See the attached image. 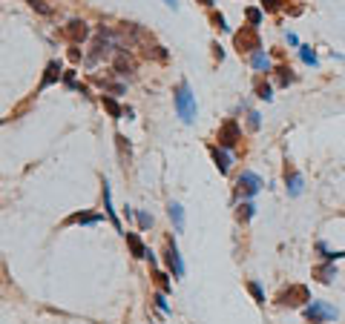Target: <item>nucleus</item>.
<instances>
[{"label":"nucleus","mask_w":345,"mask_h":324,"mask_svg":"<svg viewBox=\"0 0 345 324\" xmlns=\"http://www.w3.org/2000/svg\"><path fill=\"white\" fill-rule=\"evenodd\" d=\"M176 112H178V118L184 123H193L196 121V95L190 92V83L187 80H181L176 86Z\"/></svg>","instance_id":"obj_1"},{"label":"nucleus","mask_w":345,"mask_h":324,"mask_svg":"<svg viewBox=\"0 0 345 324\" xmlns=\"http://www.w3.org/2000/svg\"><path fill=\"white\" fill-rule=\"evenodd\" d=\"M276 80H279V86H288V83H293V72L291 66H276Z\"/></svg>","instance_id":"obj_22"},{"label":"nucleus","mask_w":345,"mask_h":324,"mask_svg":"<svg viewBox=\"0 0 345 324\" xmlns=\"http://www.w3.org/2000/svg\"><path fill=\"white\" fill-rule=\"evenodd\" d=\"M135 218H138V227L141 229L152 227V215H147V212H135Z\"/></svg>","instance_id":"obj_28"},{"label":"nucleus","mask_w":345,"mask_h":324,"mask_svg":"<svg viewBox=\"0 0 345 324\" xmlns=\"http://www.w3.org/2000/svg\"><path fill=\"white\" fill-rule=\"evenodd\" d=\"M210 155H213V161H216L219 172H227L230 164H233V161H230V155H227V149H221L219 144H213V147H210Z\"/></svg>","instance_id":"obj_13"},{"label":"nucleus","mask_w":345,"mask_h":324,"mask_svg":"<svg viewBox=\"0 0 345 324\" xmlns=\"http://www.w3.org/2000/svg\"><path fill=\"white\" fill-rule=\"evenodd\" d=\"M164 261H167L170 272L176 275V279H181L184 275V261H181V255H178V247L173 238H167V250H164Z\"/></svg>","instance_id":"obj_8"},{"label":"nucleus","mask_w":345,"mask_h":324,"mask_svg":"<svg viewBox=\"0 0 345 324\" xmlns=\"http://www.w3.org/2000/svg\"><path fill=\"white\" fill-rule=\"evenodd\" d=\"M63 37L69 40L72 46H78V43H84L89 37V26L84 23V20H78V18H72L66 26H63Z\"/></svg>","instance_id":"obj_7"},{"label":"nucleus","mask_w":345,"mask_h":324,"mask_svg":"<svg viewBox=\"0 0 345 324\" xmlns=\"http://www.w3.org/2000/svg\"><path fill=\"white\" fill-rule=\"evenodd\" d=\"M242 132H239V123L236 121H224L219 126V147L221 149H233L236 144H239Z\"/></svg>","instance_id":"obj_6"},{"label":"nucleus","mask_w":345,"mask_h":324,"mask_svg":"<svg viewBox=\"0 0 345 324\" xmlns=\"http://www.w3.org/2000/svg\"><path fill=\"white\" fill-rule=\"evenodd\" d=\"M63 78V69H61V63L58 61H49L46 63V72H44V78H41V86H37V92H44V89H49L52 83H58V80Z\"/></svg>","instance_id":"obj_9"},{"label":"nucleus","mask_w":345,"mask_h":324,"mask_svg":"<svg viewBox=\"0 0 345 324\" xmlns=\"http://www.w3.org/2000/svg\"><path fill=\"white\" fill-rule=\"evenodd\" d=\"M256 95L262 98V101H271V98H274V92H271V86H267L265 80H259V83H256Z\"/></svg>","instance_id":"obj_25"},{"label":"nucleus","mask_w":345,"mask_h":324,"mask_svg":"<svg viewBox=\"0 0 345 324\" xmlns=\"http://www.w3.org/2000/svg\"><path fill=\"white\" fill-rule=\"evenodd\" d=\"M104 215H92V212H72L69 218H66V227L69 224H101Z\"/></svg>","instance_id":"obj_15"},{"label":"nucleus","mask_w":345,"mask_h":324,"mask_svg":"<svg viewBox=\"0 0 345 324\" xmlns=\"http://www.w3.org/2000/svg\"><path fill=\"white\" fill-rule=\"evenodd\" d=\"M202 3H204V6H213V0H202Z\"/></svg>","instance_id":"obj_37"},{"label":"nucleus","mask_w":345,"mask_h":324,"mask_svg":"<svg viewBox=\"0 0 345 324\" xmlns=\"http://www.w3.org/2000/svg\"><path fill=\"white\" fill-rule=\"evenodd\" d=\"M248 123L250 129H259V112H248Z\"/></svg>","instance_id":"obj_33"},{"label":"nucleus","mask_w":345,"mask_h":324,"mask_svg":"<svg viewBox=\"0 0 345 324\" xmlns=\"http://www.w3.org/2000/svg\"><path fill=\"white\" fill-rule=\"evenodd\" d=\"M213 58H216V61H221V58H224V52H221L219 43H213Z\"/></svg>","instance_id":"obj_35"},{"label":"nucleus","mask_w":345,"mask_h":324,"mask_svg":"<svg viewBox=\"0 0 345 324\" xmlns=\"http://www.w3.org/2000/svg\"><path fill=\"white\" fill-rule=\"evenodd\" d=\"M63 83H66V86H75V72H63Z\"/></svg>","instance_id":"obj_34"},{"label":"nucleus","mask_w":345,"mask_h":324,"mask_svg":"<svg viewBox=\"0 0 345 324\" xmlns=\"http://www.w3.org/2000/svg\"><path fill=\"white\" fill-rule=\"evenodd\" d=\"M253 215H256V207H253L250 201H242L239 210H236V218H239V221H250Z\"/></svg>","instance_id":"obj_21"},{"label":"nucleus","mask_w":345,"mask_h":324,"mask_svg":"<svg viewBox=\"0 0 345 324\" xmlns=\"http://www.w3.org/2000/svg\"><path fill=\"white\" fill-rule=\"evenodd\" d=\"M104 210H106V218L112 221V227L124 236V227H121V221H118V215H115V210H112V193H109V184L104 181Z\"/></svg>","instance_id":"obj_11"},{"label":"nucleus","mask_w":345,"mask_h":324,"mask_svg":"<svg viewBox=\"0 0 345 324\" xmlns=\"http://www.w3.org/2000/svg\"><path fill=\"white\" fill-rule=\"evenodd\" d=\"M248 290H250V296L256 298L259 304H265V293H262V287H259L256 281H248Z\"/></svg>","instance_id":"obj_24"},{"label":"nucleus","mask_w":345,"mask_h":324,"mask_svg":"<svg viewBox=\"0 0 345 324\" xmlns=\"http://www.w3.org/2000/svg\"><path fill=\"white\" fill-rule=\"evenodd\" d=\"M152 301H156V307H159L161 313H170V304H167V296H164V293H156Z\"/></svg>","instance_id":"obj_26"},{"label":"nucleus","mask_w":345,"mask_h":324,"mask_svg":"<svg viewBox=\"0 0 345 324\" xmlns=\"http://www.w3.org/2000/svg\"><path fill=\"white\" fill-rule=\"evenodd\" d=\"M233 43L239 49V55H256L262 52V40H259L256 26H242V32L233 35Z\"/></svg>","instance_id":"obj_2"},{"label":"nucleus","mask_w":345,"mask_h":324,"mask_svg":"<svg viewBox=\"0 0 345 324\" xmlns=\"http://www.w3.org/2000/svg\"><path fill=\"white\" fill-rule=\"evenodd\" d=\"M156 281H159L161 293H167V290H170V281H167V275H164V272H156Z\"/></svg>","instance_id":"obj_31"},{"label":"nucleus","mask_w":345,"mask_h":324,"mask_svg":"<svg viewBox=\"0 0 345 324\" xmlns=\"http://www.w3.org/2000/svg\"><path fill=\"white\" fill-rule=\"evenodd\" d=\"M262 187H265V181H262L256 172H242V175L236 178V190H239L242 198H253Z\"/></svg>","instance_id":"obj_5"},{"label":"nucleus","mask_w":345,"mask_h":324,"mask_svg":"<svg viewBox=\"0 0 345 324\" xmlns=\"http://www.w3.org/2000/svg\"><path fill=\"white\" fill-rule=\"evenodd\" d=\"M250 63H253V69L256 72H271V58H267L265 52H256L253 58H250Z\"/></svg>","instance_id":"obj_20"},{"label":"nucleus","mask_w":345,"mask_h":324,"mask_svg":"<svg viewBox=\"0 0 345 324\" xmlns=\"http://www.w3.org/2000/svg\"><path fill=\"white\" fill-rule=\"evenodd\" d=\"M101 104H104V109L106 112H109V118H115V121H118V118H121V115H124V109H121V104H118V101H115L112 95H101Z\"/></svg>","instance_id":"obj_17"},{"label":"nucleus","mask_w":345,"mask_h":324,"mask_svg":"<svg viewBox=\"0 0 345 324\" xmlns=\"http://www.w3.org/2000/svg\"><path fill=\"white\" fill-rule=\"evenodd\" d=\"M305 318H308L311 324L334 321V318H336V310H334V307H328L325 301H311V304L305 307Z\"/></svg>","instance_id":"obj_4"},{"label":"nucleus","mask_w":345,"mask_h":324,"mask_svg":"<svg viewBox=\"0 0 345 324\" xmlns=\"http://www.w3.org/2000/svg\"><path fill=\"white\" fill-rule=\"evenodd\" d=\"M262 6H265L267 12H279V6H282V0H262Z\"/></svg>","instance_id":"obj_32"},{"label":"nucleus","mask_w":345,"mask_h":324,"mask_svg":"<svg viewBox=\"0 0 345 324\" xmlns=\"http://www.w3.org/2000/svg\"><path fill=\"white\" fill-rule=\"evenodd\" d=\"M127 244H130V253H133V258H147V247H144V241L138 238V233H124Z\"/></svg>","instance_id":"obj_12"},{"label":"nucleus","mask_w":345,"mask_h":324,"mask_svg":"<svg viewBox=\"0 0 345 324\" xmlns=\"http://www.w3.org/2000/svg\"><path fill=\"white\" fill-rule=\"evenodd\" d=\"M115 72L121 75V78H130L135 72V66H133V61H130V55H127V49H121L118 46V55H115Z\"/></svg>","instance_id":"obj_10"},{"label":"nucleus","mask_w":345,"mask_h":324,"mask_svg":"<svg viewBox=\"0 0 345 324\" xmlns=\"http://www.w3.org/2000/svg\"><path fill=\"white\" fill-rule=\"evenodd\" d=\"M164 3H167V6H170V9H176V6H178V3H176V0H164Z\"/></svg>","instance_id":"obj_36"},{"label":"nucleus","mask_w":345,"mask_h":324,"mask_svg":"<svg viewBox=\"0 0 345 324\" xmlns=\"http://www.w3.org/2000/svg\"><path fill=\"white\" fill-rule=\"evenodd\" d=\"M167 212H170V218H173V224H176V229H178V233H181V229H184V210H181V204L170 201Z\"/></svg>","instance_id":"obj_19"},{"label":"nucleus","mask_w":345,"mask_h":324,"mask_svg":"<svg viewBox=\"0 0 345 324\" xmlns=\"http://www.w3.org/2000/svg\"><path fill=\"white\" fill-rule=\"evenodd\" d=\"M29 6H32V9H35V12H41V15H52V9L46 6L44 0H29Z\"/></svg>","instance_id":"obj_27"},{"label":"nucleus","mask_w":345,"mask_h":324,"mask_svg":"<svg viewBox=\"0 0 345 324\" xmlns=\"http://www.w3.org/2000/svg\"><path fill=\"white\" fill-rule=\"evenodd\" d=\"M285 184H288V195H299L302 193V175L293 169H285Z\"/></svg>","instance_id":"obj_16"},{"label":"nucleus","mask_w":345,"mask_h":324,"mask_svg":"<svg viewBox=\"0 0 345 324\" xmlns=\"http://www.w3.org/2000/svg\"><path fill=\"white\" fill-rule=\"evenodd\" d=\"M213 26H216V29H221V32H227V23H224V18H221V15H216V12H213Z\"/></svg>","instance_id":"obj_30"},{"label":"nucleus","mask_w":345,"mask_h":324,"mask_svg":"<svg viewBox=\"0 0 345 324\" xmlns=\"http://www.w3.org/2000/svg\"><path fill=\"white\" fill-rule=\"evenodd\" d=\"M314 275H317L322 284H331V281L336 279V267H334L331 261H328V264H319L317 270H314Z\"/></svg>","instance_id":"obj_18"},{"label":"nucleus","mask_w":345,"mask_h":324,"mask_svg":"<svg viewBox=\"0 0 345 324\" xmlns=\"http://www.w3.org/2000/svg\"><path fill=\"white\" fill-rule=\"evenodd\" d=\"M299 58L305 63H311V66H317V52H314L311 46H299Z\"/></svg>","instance_id":"obj_23"},{"label":"nucleus","mask_w":345,"mask_h":324,"mask_svg":"<svg viewBox=\"0 0 345 324\" xmlns=\"http://www.w3.org/2000/svg\"><path fill=\"white\" fill-rule=\"evenodd\" d=\"M248 20H250V26H259V23H262V12H259V9H248Z\"/></svg>","instance_id":"obj_29"},{"label":"nucleus","mask_w":345,"mask_h":324,"mask_svg":"<svg viewBox=\"0 0 345 324\" xmlns=\"http://www.w3.org/2000/svg\"><path fill=\"white\" fill-rule=\"evenodd\" d=\"M115 144H118V158H121V164H124V167H130V164H133V147L127 144V138L121 135V132L115 135Z\"/></svg>","instance_id":"obj_14"},{"label":"nucleus","mask_w":345,"mask_h":324,"mask_svg":"<svg viewBox=\"0 0 345 324\" xmlns=\"http://www.w3.org/2000/svg\"><path fill=\"white\" fill-rule=\"evenodd\" d=\"M279 304L282 307H302V304H311V290L305 284H291L288 290L279 293Z\"/></svg>","instance_id":"obj_3"}]
</instances>
